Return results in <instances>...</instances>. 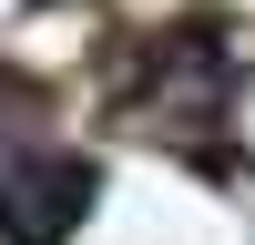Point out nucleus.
Returning a JSON list of instances; mask_svg holds the SVG:
<instances>
[{
    "label": "nucleus",
    "instance_id": "1",
    "mask_svg": "<svg viewBox=\"0 0 255 245\" xmlns=\"http://www.w3.org/2000/svg\"><path fill=\"white\" fill-rule=\"evenodd\" d=\"M92 204V163L41 153V143H0V235L10 245H61Z\"/></svg>",
    "mask_w": 255,
    "mask_h": 245
},
{
    "label": "nucleus",
    "instance_id": "2",
    "mask_svg": "<svg viewBox=\"0 0 255 245\" xmlns=\"http://www.w3.org/2000/svg\"><path fill=\"white\" fill-rule=\"evenodd\" d=\"M235 82H245V41L225 20H194V31L153 41V102L163 113H215Z\"/></svg>",
    "mask_w": 255,
    "mask_h": 245
}]
</instances>
